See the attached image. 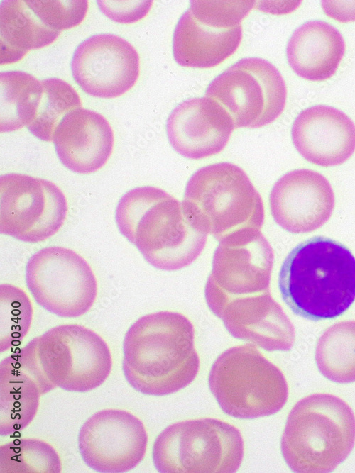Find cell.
Segmentation results:
<instances>
[{
    "mask_svg": "<svg viewBox=\"0 0 355 473\" xmlns=\"http://www.w3.org/2000/svg\"><path fill=\"white\" fill-rule=\"evenodd\" d=\"M122 369L136 391L152 396L175 393L196 377L200 358L191 321L175 311H159L138 318L127 330Z\"/></svg>",
    "mask_w": 355,
    "mask_h": 473,
    "instance_id": "6da1fadb",
    "label": "cell"
},
{
    "mask_svg": "<svg viewBox=\"0 0 355 473\" xmlns=\"http://www.w3.org/2000/svg\"><path fill=\"white\" fill-rule=\"evenodd\" d=\"M278 286L295 314L313 321L336 318L355 301V257L332 239L307 240L285 259Z\"/></svg>",
    "mask_w": 355,
    "mask_h": 473,
    "instance_id": "7a4b0ae2",
    "label": "cell"
},
{
    "mask_svg": "<svg viewBox=\"0 0 355 473\" xmlns=\"http://www.w3.org/2000/svg\"><path fill=\"white\" fill-rule=\"evenodd\" d=\"M115 217L121 233L160 269L190 265L206 245L207 234L193 226L182 202L155 187L127 191L118 203Z\"/></svg>",
    "mask_w": 355,
    "mask_h": 473,
    "instance_id": "3957f363",
    "label": "cell"
},
{
    "mask_svg": "<svg viewBox=\"0 0 355 473\" xmlns=\"http://www.w3.org/2000/svg\"><path fill=\"white\" fill-rule=\"evenodd\" d=\"M355 443V416L342 399L329 394L307 396L291 409L281 438V452L295 472L333 471Z\"/></svg>",
    "mask_w": 355,
    "mask_h": 473,
    "instance_id": "277c9868",
    "label": "cell"
},
{
    "mask_svg": "<svg viewBox=\"0 0 355 473\" xmlns=\"http://www.w3.org/2000/svg\"><path fill=\"white\" fill-rule=\"evenodd\" d=\"M197 229L221 242L247 230H261L262 199L246 173L237 165L219 162L203 167L188 180L182 201Z\"/></svg>",
    "mask_w": 355,
    "mask_h": 473,
    "instance_id": "5b68a950",
    "label": "cell"
},
{
    "mask_svg": "<svg viewBox=\"0 0 355 473\" xmlns=\"http://www.w3.org/2000/svg\"><path fill=\"white\" fill-rule=\"evenodd\" d=\"M20 350L50 391L56 387L69 391H91L99 386L111 370V355L106 342L77 324L52 328Z\"/></svg>",
    "mask_w": 355,
    "mask_h": 473,
    "instance_id": "8992f818",
    "label": "cell"
},
{
    "mask_svg": "<svg viewBox=\"0 0 355 473\" xmlns=\"http://www.w3.org/2000/svg\"><path fill=\"white\" fill-rule=\"evenodd\" d=\"M209 386L223 411L243 419L274 414L288 396L281 370L252 344L220 354L212 366Z\"/></svg>",
    "mask_w": 355,
    "mask_h": 473,
    "instance_id": "52a82bcc",
    "label": "cell"
},
{
    "mask_svg": "<svg viewBox=\"0 0 355 473\" xmlns=\"http://www.w3.org/2000/svg\"><path fill=\"white\" fill-rule=\"evenodd\" d=\"M244 446L240 431L215 418L178 422L155 439L153 460L162 473H231L240 467Z\"/></svg>",
    "mask_w": 355,
    "mask_h": 473,
    "instance_id": "ba28073f",
    "label": "cell"
},
{
    "mask_svg": "<svg viewBox=\"0 0 355 473\" xmlns=\"http://www.w3.org/2000/svg\"><path fill=\"white\" fill-rule=\"evenodd\" d=\"M285 81L277 68L258 57L244 58L217 76L206 96L219 103L236 128H260L275 121L286 101Z\"/></svg>",
    "mask_w": 355,
    "mask_h": 473,
    "instance_id": "9c48e42d",
    "label": "cell"
},
{
    "mask_svg": "<svg viewBox=\"0 0 355 473\" xmlns=\"http://www.w3.org/2000/svg\"><path fill=\"white\" fill-rule=\"evenodd\" d=\"M26 282L41 307L62 318L84 314L97 293V280L87 262L75 251L58 246L43 248L31 257Z\"/></svg>",
    "mask_w": 355,
    "mask_h": 473,
    "instance_id": "30bf717a",
    "label": "cell"
},
{
    "mask_svg": "<svg viewBox=\"0 0 355 473\" xmlns=\"http://www.w3.org/2000/svg\"><path fill=\"white\" fill-rule=\"evenodd\" d=\"M67 203L54 183L26 174L0 178V231L27 243L55 235L63 225Z\"/></svg>",
    "mask_w": 355,
    "mask_h": 473,
    "instance_id": "8fae6325",
    "label": "cell"
},
{
    "mask_svg": "<svg viewBox=\"0 0 355 473\" xmlns=\"http://www.w3.org/2000/svg\"><path fill=\"white\" fill-rule=\"evenodd\" d=\"M77 441L81 456L91 469L121 473L133 469L143 459L148 435L138 417L125 410L107 408L82 424Z\"/></svg>",
    "mask_w": 355,
    "mask_h": 473,
    "instance_id": "7c38bea8",
    "label": "cell"
},
{
    "mask_svg": "<svg viewBox=\"0 0 355 473\" xmlns=\"http://www.w3.org/2000/svg\"><path fill=\"white\" fill-rule=\"evenodd\" d=\"M273 250L261 230H248L221 242L214 251L205 296L237 297L270 291Z\"/></svg>",
    "mask_w": 355,
    "mask_h": 473,
    "instance_id": "4fadbf2b",
    "label": "cell"
},
{
    "mask_svg": "<svg viewBox=\"0 0 355 473\" xmlns=\"http://www.w3.org/2000/svg\"><path fill=\"white\" fill-rule=\"evenodd\" d=\"M73 79L87 94L114 98L132 88L139 75L136 50L121 37L94 35L82 41L71 61Z\"/></svg>",
    "mask_w": 355,
    "mask_h": 473,
    "instance_id": "5bb4252c",
    "label": "cell"
},
{
    "mask_svg": "<svg viewBox=\"0 0 355 473\" xmlns=\"http://www.w3.org/2000/svg\"><path fill=\"white\" fill-rule=\"evenodd\" d=\"M205 297L210 310L234 338L267 351H286L293 347V325L270 291L237 297Z\"/></svg>",
    "mask_w": 355,
    "mask_h": 473,
    "instance_id": "9a60e30c",
    "label": "cell"
},
{
    "mask_svg": "<svg viewBox=\"0 0 355 473\" xmlns=\"http://www.w3.org/2000/svg\"><path fill=\"white\" fill-rule=\"evenodd\" d=\"M269 201L278 225L290 233H305L327 223L335 198L330 183L322 174L299 169L287 172L275 182Z\"/></svg>",
    "mask_w": 355,
    "mask_h": 473,
    "instance_id": "2e32d148",
    "label": "cell"
},
{
    "mask_svg": "<svg viewBox=\"0 0 355 473\" xmlns=\"http://www.w3.org/2000/svg\"><path fill=\"white\" fill-rule=\"evenodd\" d=\"M234 128L232 118L224 107L206 96L179 104L166 123L172 147L181 155L193 160L221 152Z\"/></svg>",
    "mask_w": 355,
    "mask_h": 473,
    "instance_id": "e0dca14e",
    "label": "cell"
},
{
    "mask_svg": "<svg viewBox=\"0 0 355 473\" xmlns=\"http://www.w3.org/2000/svg\"><path fill=\"white\" fill-rule=\"evenodd\" d=\"M292 140L308 162L333 167L347 161L355 151V124L344 112L332 106L309 107L295 119Z\"/></svg>",
    "mask_w": 355,
    "mask_h": 473,
    "instance_id": "ac0fdd59",
    "label": "cell"
},
{
    "mask_svg": "<svg viewBox=\"0 0 355 473\" xmlns=\"http://www.w3.org/2000/svg\"><path fill=\"white\" fill-rule=\"evenodd\" d=\"M56 153L67 169L82 174L101 169L111 155L114 133L100 113L84 108L68 113L53 137Z\"/></svg>",
    "mask_w": 355,
    "mask_h": 473,
    "instance_id": "d6986e66",
    "label": "cell"
},
{
    "mask_svg": "<svg viewBox=\"0 0 355 473\" xmlns=\"http://www.w3.org/2000/svg\"><path fill=\"white\" fill-rule=\"evenodd\" d=\"M345 52L339 31L322 21H307L293 33L287 45V59L292 69L310 81H324L337 70Z\"/></svg>",
    "mask_w": 355,
    "mask_h": 473,
    "instance_id": "ffe728a7",
    "label": "cell"
},
{
    "mask_svg": "<svg viewBox=\"0 0 355 473\" xmlns=\"http://www.w3.org/2000/svg\"><path fill=\"white\" fill-rule=\"evenodd\" d=\"M241 38V25L231 28L209 26L195 18L187 9L174 31L173 56L182 67H213L235 52Z\"/></svg>",
    "mask_w": 355,
    "mask_h": 473,
    "instance_id": "44dd1931",
    "label": "cell"
},
{
    "mask_svg": "<svg viewBox=\"0 0 355 473\" xmlns=\"http://www.w3.org/2000/svg\"><path fill=\"white\" fill-rule=\"evenodd\" d=\"M48 390L17 350L0 364V434L23 430L34 418L40 396Z\"/></svg>",
    "mask_w": 355,
    "mask_h": 473,
    "instance_id": "7402d4cb",
    "label": "cell"
},
{
    "mask_svg": "<svg viewBox=\"0 0 355 473\" xmlns=\"http://www.w3.org/2000/svg\"><path fill=\"white\" fill-rule=\"evenodd\" d=\"M60 32L38 18L27 0H4L0 6V63L21 60L33 49L51 44Z\"/></svg>",
    "mask_w": 355,
    "mask_h": 473,
    "instance_id": "603a6c76",
    "label": "cell"
},
{
    "mask_svg": "<svg viewBox=\"0 0 355 473\" xmlns=\"http://www.w3.org/2000/svg\"><path fill=\"white\" fill-rule=\"evenodd\" d=\"M43 84L22 71L0 73V130L11 132L28 126L37 111Z\"/></svg>",
    "mask_w": 355,
    "mask_h": 473,
    "instance_id": "cb8c5ba5",
    "label": "cell"
},
{
    "mask_svg": "<svg viewBox=\"0 0 355 473\" xmlns=\"http://www.w3.org/2000/svg\"><path fill=\"white\" fill-rule=\"evenodd\" d=\"M315 361L330 381L355 382V321L336 323L323 333L317 343Z\"/></svg>",
    "mask_w": 355,
    "mask_h": 473,
    "instance_id": "d4e9b609",
    "label": "cell"
},
{
    "mask_svg": "<svg viewBox=\"0 0 355 473\" xmlns=\"http://www.w3.org/2000/svg\"><path fill=\"white\" fill-rule=\"evenodd\" d=\"M40 81L43 94L35 117L27 128L38 139L52 141L62 118L80 108L82 103L77 91L67 82L58 78Z\"/></svg>",
    "mask_w": 355,
    "mask_h": 473,
    "instance_id": "484cf974",
    "label": "cell"
},
{
    "mask_svg": "<svg viewBox=\"0 0 355 473\" xmlns=\"http://www.w3.org/2000/svg\"><path fill=\"white\" fill-rule=\"evenodd\" d=\"M61 470L60 456L43 440L16 439L0 447L1 473H59Z\"/></svg>",
    "mask_w": 355,
    "mask_h": 473,
    "instance_id": "4316f807",
    "label": "cell"
},
{
    "mask_svg": "<svg viewBox=\"0 0 355 473\" xmlns=\"http://www.w3.org/2000/svg\"><path fill=\"white\" fill-rule=\"evenodd\" d=\"M1 352L18 345L31 326L33 308L28 295L16 286H0Z\"/></svg>",
    "mask_w": 355,
    "mask_h": 473,
    "instance_id": "83f0119b",
    "label": "cell"
},
{
    "mask_svg": "<svg viewBox=\"0 0 355 473\" xmlns=\"http://www.w3.org/2000/svg\"><path fill=\"white\" fill-rule=\"evenodd\" d=\"M254 1H191L188 9L197 21L209 26L231 28L240 24Z\"/></svg>",
    "mask_w": 355,
    "mask_h": 473,
    "instance_id": "f1b7e54d",
    "label": "cell"
},
{
    "mask_svg": "<svg viewBox=\"0 0 355 473\" xmlns=\"http://www.w3.org/2000/svg\"><path fill=\"white\" fill-rule=\"evenodd\" d=\"M27 3L43 24L58 32L81 23L88 9L87 0H27Z\"/></svg>",
    "mask_w": 355,
    "mask_h": 473,
    "instance_id": "f546056e",
    "label": "cell"
},
{
    "mask_svg": "<svg viewBox=\"0 0 355 473\" xmlns=\"http://www.w3.org/2000/svg\"><path fill=\"white\" fill-rule=\"evenodd\" d=\"M152 1H97L102 12L111 20L131 23L144 18L148 13Z\"/></svg>",
    "mask_w": 355,
    "mask_h": 473,
    "instance_id": "4dcf8cb0",
    "label": "cell"
},
{
    "mask_svg": "<svg viewBox=\"0 0 355 473\" xmlns=\"http://www.w3.org/2000/svg\"><path fill=\"white\" fill-rule=\"evenodd\" d=\"M322 8L329 17L348 22L355 21V1H322Z\"/></svg>",
    "mask_w": 355,
    "mask_h": 473,
    "instance_id": "1f68e13d",
    "label": "cell"
}]
</instances>
